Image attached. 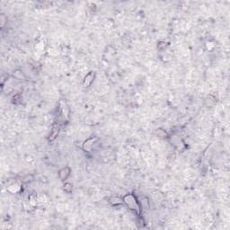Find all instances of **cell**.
<instances>
[{"mask_svg":"<svg viewBox=\"0 0 230 230\" xmlns=\"http://www.w3.org/2000/svg\"><path fill=\"white\" fill-rule=\"evenodd\" d=\"M122 199H123V202L129 208V209L135 211L138 215L141 213V207L138 203L137 198L133 194H127L122 198Z\"/></svg>","mask_w":230,"mask_h":230,"instance_id":"obj_1","label":"cell"},{"mask_svg":"<svg viewBox=\"0 0 230 230\" xmlns=\"http://www.w3.org/2000/svg\"><path fill=\"white\" fill-rule=\"evenodd\" d=\"M97 140V138H88L86 141H84V145H83V148L85 152H91L93 150V148H94V145L95 141Z\"/></svg>","mask_w":230,"mask_h":230,"instance_id":"obj_2","label":"cell"},{"mask_svg":"<svg viewBox=\"0 0 230 230\" xmlns=\"http://www.w3.org/2000/svg\"><path fill=\"white\" fill-rule=\"evenodd\" d=\"M94 76H95V73L93 71H91L90 73H88L85 76V77L83 81V85L84 86V87H89V86L92 84V83L94 80Z\"/></svg>","mask_w":230,"mask_h":230,"instance_id":"obj_3","label":"cell"},{"mask_svg":"<svg viewBox=\"0 0 230 230\" xmlns=\"http://www.w3.org/2000/svg\"><path fill=\"white\" fill-rule=\"evenodd\" d=\"M70 172H71V170L68 166H66L64 168H62L60 172H59V176L60 178L61 179V181H66L69 175H70Z\"/></svg>","mask_w":230,"mask_h":230,"instance_id":"obj_4","label":"cell"},{"mask_svg":"<svg viewBox=\"0 0 230 230\" xmlns=\"http://www.w3.org/2000/svg\"><path fill=\"white\" fill-rule=\"evenodd\" d=\"M108 201H109V203H111V204L113 205V206H118V205H121V204L123 203V199H121V198H119V197H117V196H112V197H111V198L108 199Z\"/></svg>","mask_w":230,"mask_h":230,"instance_id":"obj_5","label":"cell"},{"mask_svg":"<svg viewBox=\"0 0 230 230\" xmlns=\"http://www.w3.org/2000/svg\"><path fill=\"white\" fill-rule=\"evenodd\" d=\"M13 77L16 78V79H18V80H24L26 78V76L23 74V72L20 69H16L13 72Z\"/></svg>","mask_w":230,"mask_h":230,"instance_id":"obj_6","label":"cell"},{"mask_svg":"<svg viewBox=\"0 0 230 230\" xmlns=\"http://www.w3.org/2000/svg\"><path fill=\"white\" fill-rule=\"evenodd\" d=\"M59 131H60V127L57 126V125H55V126L53 127V128H52L50 135V139L53 140V139L58 136V134H59Z\"/></svg>","mask_w":230,"mask_h":230,"instance_id":"obj_7","label":"cell"},{"mask_svg":"<svg viewBox=\"0 0 230 230\" xmlns=\"http://www.w3.org/2000/svg\"><path fill=\"white\" fill-rule=\"evenodd\" d=\"M34 180V176H33V175H24L23 178H22V180H21V182H23V183H29V182H32Z\"/></svg>","mask_w":230,"mask_h":230,"instance_id":"obj_8","label":"cell"},{"mask_svg":"<svg viewBox=\"0 0 230 230\" xmlns=\"http://www.w3.org/2000/svg\"><path fill=\"white\" fill-rule=\"evenodd\" d=\"M63 190L65 191V192L67 193H71L72 191H73V185H72L70 182H66L63 185Z\"/></svg>","mask_w":230,"mask_h":230,"instance_id":"obj_9","label":"cell"},{"mask_svg":"<svg viewBox=\"0 0 230 230\" xmlns=\"http://www.w3.org/2000/svg\"><path fill=\"white\" fill-rule=\"evenodd\" d=\"M0 19H1V25L2 26H4V24H5V21H6V16H5V14H1V17H0Z\"/></svg>","mask_w":230,"mask_h":230,"instance_id":"obj_10","label":"cell"}]
</instances>
